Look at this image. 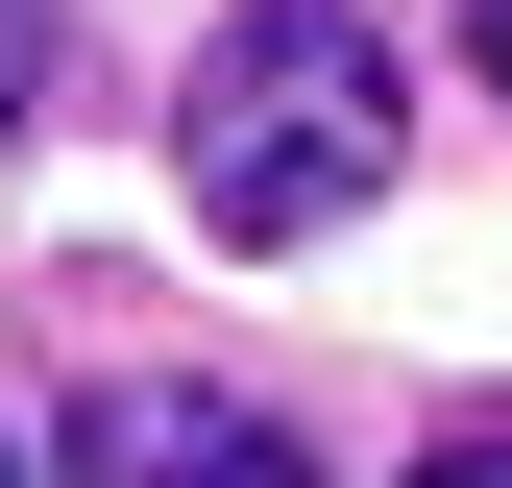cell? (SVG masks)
<instances>
[{
	"label": "cell",
	"instance_id": "obj_1",
	"mask_svg": "<svg viewBox=\"0 0 512 488\" xmlns=\"http://www.w3.org/2000/svg\"><path fill=\"white\" fill-rule=\"evenodd\" d=\"M391 147H415V74H391V25H342V0H244V25L196 49V98H171V171H196L220 244L366 220Z\"/></svg>",
	"mask_w": 512,
	"mask_h": 488
},
{
	"label": "cell",
	"instance_id": "obj_2",
	"mask_svg": "<svg viewBox=\"0 0 512 488\" xmlns=\"http://www.w3.org/2000/svg\"><path fill=\"white\" fill-rule=\"evenodd\" d=\"M74 488H317V440H293V415H244V391H171V366H147V391L74 415Z\"/></svg>",
	"mask_w": 512,
	"mask_h": 488
},
{
	"label": "cell",
	"instance_id": "obj_3",
	"mask_svg": "<svg viewBox=\"0 0 512 488\" xmlns=\"http://www.w3.org/2000/svg\"><path fill=\"white\" fill-rule=\"evenodd\" d=\"M49 98V0H0V122H25Z\"/></svg>",
	"mask_w": 512,
	"mask_h": 488
},
{
	"label": "cell",
	"instance_id": "obj_4",
	"mask_svg": "<svg viewBox=\"0 0 512 488\" xmlns=\"http://www.w3.org/2000/svg\"><path fill=\"white\" fill-rule=\"evenodd\" d=\"M415 488H512V440H439V464H415Z\"/></svg>",
	"mask_w": 512,
	"mask_h": 488
},
{
	"label": "cell",
	"instance_id": "obj_5",
	"mask_svg": "<svg viewBox=\"0 0 512 488\" xmlns=\"http://www.w3.org/2000/svg\"><path fill=\"white\" fill-rule=\"evenodd\" d=\"M488 98H512V0H488Z\"/></svg>",
	"mask_w": 512,
	"mask_h": 488
},
{
	"label": "cell",
	"instance_id": "obj_6",
	"mask_svg": "<svg viewBox=\"0 0 512 488\" xmlns=\"http://www.w3.org/2000/svg\"><path fill=\"white\" fill-rule=\"evenodd\" d=\"M0 488H25V440H0Z\"/></svg>",
	"mask_w": 512,
	"mask_h": 488
}]
</instances>
